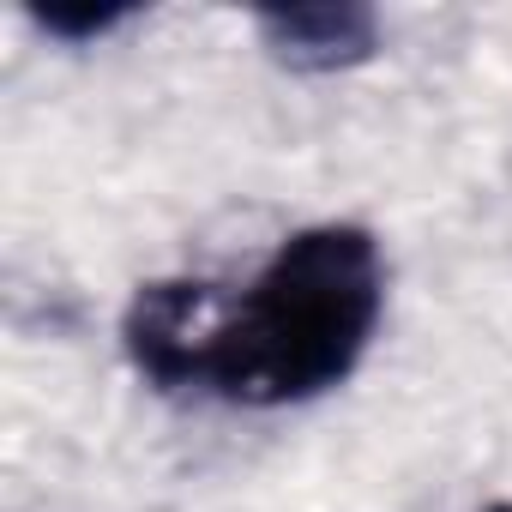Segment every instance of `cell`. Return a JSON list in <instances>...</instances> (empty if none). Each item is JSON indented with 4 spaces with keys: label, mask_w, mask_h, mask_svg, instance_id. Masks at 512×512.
<instances>
[{
    "label": "cell",
    "mask_w": 512,
    "mask_h": 512,
    "mask_svg": "<svg viewBox=\"0 0 512 512\" xmlns=\"http://www.w3.org/2000/svg\"><path fill=\"white\" fill-rule=\"evenodd\" d=\"M133 13L139 7H127V0H49V7H31V19L61 43H97L115 25H127Z\"/></svg>",
    "instance_id": "obj_4"
},
{
    "label": "cell",
    "mask_w": 512,
    "mask_h": 512,
    "mask_svg": "<svg viewBox=\"0 0 512 512\" xmlns=\"http://www.w3.org/2000/svg\"><path fill=\"white\" fill-rule=\"evenodd\" d=\"M488 512H512V506H488Z\"/></svg>",
    "instance_id": "obj_5"
},
{
    "label": "cell",
    "mask_w": 512,
    "mask_h": 512,
    "mask_svg": "<svg viewBox=\"0 0 512 512\" xmlns=\"http://www.w3.org/2000/svg\"><path fill=\"white\" fill-rule=\"evenodd\" d=\"M253 31L290 73H344L380 49V19L356 0H320V7H260Z\"/></svg>",
    "instance_id": "obj_3"
},
{
    "label": "cell",
    "mask_w": 512,
    "mask_h": 512,
    "mask_svg": "<svg viewBox=\"0 0 512 512\" xmlns=\"http://www.w3.org/2000/svg\"><path fill=\"white\" fill-rule=\"evenodd\" d=\"M223 290L199 284V278H163V284H139V296L127 302L121 338L133 368L157 386V392H181L199 386L205 368V338L217 320Z\"/></svg>",
    "instance_id": "obj_2"
},
{
    "label": "cell",
    "mask_w": 512,
    "mask_h": 512,
    "mask_svg": "<svg viewBox=\"0 0 512 512\" xmlns=\"http://www.w3.org/2000/svg\"><path fill=\"white\" fill-rule=\"evenodd\" d=\"M380 308V241L362 223H314L290 235L235 302H217L199 386L247 410L308 404L362 362Z\"/></svg>",
    "instance_id": "obj_1"
}]
</instances>
